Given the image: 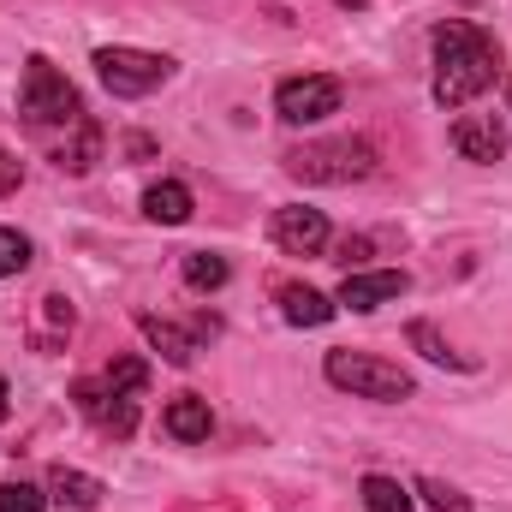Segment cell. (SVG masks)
Masks as SVG:
<instances>
[{"instance_id": "cell-1", "label": "cell", "mask_w": 512, "mask_h": 512, "mask_svg": "<svg viewBox=\"0 0 512 512\" xmlns=\"http://www.w3.org/2000/svg\"><path fill=\"white\" fill-rule=\"evenodd\" d=\"M495 72H501V42L483 24H471V18L435 24V84H429V96L447 114L453 108H471L495 84Z\"/></svg>"}, {"instance_id": "cell-2", "label": "cell", "mask_w": 512, "mask_h": 512, "mask_svg": "<svg viewBox=\"0 0 512 512\" xmlns=\"http://www.w3.org/2000/svg\"><path fill=\"white\" fill-rule=\"evenodd\" d=\"M376 167H382V155L370 137H316V143L286 149V173L298 185H358Z\"/></svg>"}, {"instance_id": "cell-3", "label": "cell", "mask_w": 512, "mask_h": 512, "mask_svg": "<svg viewBox=\"0 0 512 512\" xmlns=\"http://www.w3.org/2000/svg\"><path fill=\"white\" fill-rule=\"evenodd\" d=\"M18 114H24V126H36V131L78 126V120H84V102H78L72 78H66L48 54H30V60H24V78H18Z\"/></svg>"}, {"instance_id": "cell-4", "label": "cell", "mask_w": 512, "mask_h": 512, "mask_svg": "<svg viewBox=\"0 0 512 512\" xmlns=\"http://www.w3.org/2000/svg\"><path fill=\"white\" fill-rule=\"evenodd\" d=\"M322 376L340 387V393L376 399V405H399V399L417 393V382H411L399 364H387V358H376V352H352V346H334V352L322 358Z\"/></svg>"}, {"instance_id": "cell-5", "label": "cell", "mask_w": 512, "mask_h": 512, "mask_svg": "<svg viewBox=\"0 0 512 512\" xmlns=\"http://www.w3.org/2000/svg\"><path fill=\"white\" fill-rule=\"evenodd\" d=\"M90 66L108 84V96H120V102H143V96H155L173 78V60L167 54H149V48H96Z\"/></svg>"}, {"instance_id": "cell-6", "label": "cell", "mask_w": 512, "mask_h": 512, "mask_svg": "<svg viewBox=\"0 0 512 512\" xmlns=\"http://www.w3.org/2000/svg\"><path fill=\"white\" fill-rule=\"evenodd\" d=\"M340 102H346V90L328 72H304V78H286L274 90V114L286 126H322L328 114H340Z\"/></svg>"}, {"instance_id": "cell-7", "label": "cell", "mask_w": 512, "mask_h": 512, "mask_svg": "<svg viewBox=\"0 0 512 512\" xmlns=\"http://www.w3.org/2000/svg\"><path fill=\"white\" fill-rule=\"evenodd\" d=\"M268 239H274L286 256H322V251H328V215H322V209H304V203L274 209Z\"/></svg>"}, {"instance_id": "cell-8", "label": "cell", "mask_w": 512, "mask_h": 512, "mask_svg": "<svg viewBox=\"0 0 512 512\" xmlns=\"http://www.w3.org/2000/svg\"><path fill=\"white\" fill-rule=\"evenodd\" d=\"M72 399H78V411H84L102 435H120V441H126L131 429H137V399H131V393H114L108 382H90V376H84V382L72 387Z\"/></svg>"}, {"instance_id": "cell-9", "label": "cell", "mask_w": 512, "mask_h": 512, "mask_svg": "<svg viewBox=\"0 0 512 512\" xmlns=\"http://www.w3.org/2000/svg\"><path fill=\"white\" fill-rule=\"evenodd\" d=\"M453 149H459L465 161H477V167H495V161L507 155V126H501V114H465V120H453Z\"/></svg>"}, {"instance_id": "cell-10", "label": "cell", "mask_w": 512, "mask_h": 512, "mask_svg": "<svg viewBox=\"0 0 512 512\" xmlns=\"http://www.w3.org/2000/svg\"><path fill=\"white\" fill-rule=\"evenodd\" d=\"M405 274L399 268H376V274H346V286H340V304L346 310H358V316H370V310H382L393 298H405Z\"/></svg>"}, {"instance_id": "cell-11", "label": "cell", "mask_w": 512, "mask_h": 512, "mask_svg": "<svg viewBox=\"0 0 512 512\" xmlns=\"http://www.w3.org/2000/svg\"><path fill=\"white\" fill-rule=\"evenodd\" d=\"M137 334H143V340L173 364V370H185V364L197 358V334H185V328H179V322H167V316H149V310H143V316H137Z\"/></svg>"}, {"instance_id": "cell-12", "label": "cell", "mask_w": 512, "mask_h": 512, "mask_svg": "<svg viewBox=\"0 0 512 512\" xmlns=\"http://www.w3.org/2000/svg\"><path fill=\"white\" fill-rule=\"evenodd\" d=\"M161 429H167L173 441H209V429H215V411H209V399H197V393H179V399H167V411H161Z\"/></svg>"}, {"instance_id": "cell-13", "label": "cell", "mask_w": 512, "mask_h": 512, "mask_svg": "<svg viewBox=\"0 0 512 512\" xmlns=\"http://www.w3.org/2000/svg\"><path fill=\"white\" fill-rule=\"evenodd\" d=\"M48 489H54V501H60V507H78V512H96V507H102V495H108V483H102V477L72 471V465H54Z\"/></svg>"}, {"instance_id": "cell-14", "label": "cell", "mask_w": 512, "mask_h": 512, "mask_svg": "<svg viewBox=\"0 0 512 512\" xmlns=\"http://www.w3.org/2000/svg\"><path fill=\"white\" fill-rule=\"evenodd\" d=\"M191 209H197V203H191V191H185L179 179H161V185L143 191V215H149L155 227H185Z\"/></svg>"}, {"instance_id": "cell-15", "label": "cell", "mask_w": 512, "mask_h": 512, "mask_svg": "<svg viewBox=\"0 0 512 512\" xmlns=\"http://www.w3.org/2000/svg\"><path fill=\"white\" fill-rule=\"evenodd\" d=\"M334 298H322L316 286H280V316L292 322V328H322V322H334Z\"/></svg>"}, {"instance_id": "cell-16", "label": "cell", "mask_w": 512, "mask_h": 512, "mask_svg": "<svg viewBox=\"0 0 512 512\" xmlns=\"http://www.w3.org/2000/svg\"><path fill=\"white\" fill-rule=\"evenodd\" d=\"M96 161H102V126L84 114V120L72 126V143L54 149V167H60V173H90Z\"/></svg>"}, {"instance_id": "cell-17", "label": "cell", "mask_w": 512, "mask_h": 512, "mask_svg": "<svg viewBox=\"0 0 512 512\" xmlns=\"http://www.w3.org/2000/svg\"><path fill=\"white\" fill-rule=\"evenodd\" d=\"M179 274H185V286L191 292H221L227 280H233V262L215 251H191L185 262H179Z\"/></svg>"}, {"instance_id": "cell-18", "label": "cell", "mask_w": 512, "mask_h": 512, "mask_svg": "<svg viewBox=\"0 0 512 512\" xmlns=\"http://www.w3.org/2000/svg\"><path fill=\"white\" fill-rule=\"evenodd\" d=\"M405 340H411V346H417V352H423L429 364H441V370H477V364H471L465 352H453V346H447V340L435 334V322H411V328H405Z\"/></svg>"}, {"instance_id": "cell-19", "label": "cell", "mask_w": 512, "mask_h": 512, "mask_svg": "<svg viewBox=\"0 0 512 512\" xmlns=\"http://www.w3.org/2000/svg\"><path fill=\"white\" fill-rule=\"evenodd\" d=\"M358 495H364L370 512H411V489H405L399 477H382V471H370V477L358 483Z\"/></svg>"}, {"instance_id": "cell-20", "label": "cell", "mask_w": 512, "mask_h": 512, "mask_svg": "<svg viewBox=\"0 0 512 512\" xmlns=\"http://www.w3.org/2000/svg\"><path fill=\"white\" fill-rule=\"evenodd\" d=\"M411 495H423V507L429 512H471V495H459L453 483H441V477H417L411 483Z\"/></svg>"}, {"instance_id": "cell-21", "label": "cell", "mask_w": 512, "mask_h": 512, "mask_svg": "<svg viewBox=\"0 0 512 512\" xmlns=\"http://www.w3.org/2000/svg\"><path fill=\"white\" fill-rule=\"evenodd\" d=\"M102 382L114 387V393H143V387H149V364H143V358H120V364H108Z\"/></svg>"}, {"instance_id": "cell-22", "label": "cell", "mask_w": 512, "mask_h": 512, "mask_svg": "<svg viewBox=\"0 0 512 512\" xmlns=\"http://www.w3.org/2000/svg\"><path fill=\"white\" fill-rule=\"evenodd\" d=\"M24 268H30V239L12 233V227H0V280L6 274H24Z\"/></svg>"}, {"instance_id": "cell-23", "label": "cell", "mask_w": 512, "mask_h": 512, "mask_svg": "<svg viewBox=\"0 0 512 512\" xmlns=\"http://www.w3.org/2000/svg\"><path fill=\"white\" fill-rule=\"evenodd\" d=\"M48 495L36 483H0V512H42Z\"/></svg>"}, {"instance_id": "cell-24", "label": "cell", "mask_w": 512, "mask_h": 512, "mask_svg": "<svg viewBox=\"0 0 512 512\" xmlns=\"http://www.w3.org/2000/svg\"><path fill=\"white\" fill-rule=\"evenodd\" d=\"M42 316H48V328H60V334H72V322H78V316H72V298H60V292L42 298Z\"/></svg>"}, {"instance_id": "cell-25", "label": "cell", "mask_w": 512, "mask_h": 512, "mask_svg": "<svg viewBox=\"0 0 512 512\" xmlns=\"http://www.w3.org/2000/svg\"><path fill=\"white\" fill-rule=\"evenodd\" d=\"M18 185H24V161H18V155H6V149H0V197H12V191H18Z\"/></svg>"}, {"instance_id": "cell-26", "label": "cell", "mask_w": 512, "mask_h": 512, "mask_svg": "<svg viewBox=\"0 0 512 512\" xmlns=\"http://www.w3.org/2000/svg\"><path fill=\"white\" fill-rule=\"evenodd\" d=\"M370 256V239H346L340 245V262H346V274H352V262H364Z\"/></svg>"}, {"instance_id": "cell-27", "label": "cell", "mask_w": 512, "mask_h": 512, "mask_svg": "<svg viewBox=\"0 0 512 512\" xmlns=\"http://www.w3.org/2000/svg\"><path fill=\"white\" fill-rule=\"evenodd\" d=\"M12 417V387H6V376H0V423Z\"/></svg>"}, {"instance_id": "cell-28", "label": "cell", "mask_w": 512, "mask_h": 512, "mask_svg": "<svg viewBox=\"0 0 512 512\" xmlns=\"http://www.w3.org/2000/svg\"><path fill=\"white\" fill-rule=\"evenodd\" d=\"M340 6H352V12H364V6H370V0H340Z\"/></svg>"}, {"instance_id": "cell-29", "label": "cell", "mask_w": 512, "mask_h": 512, "mask_svg": "<svg viewBox=\"0 0 512 512\" xmlns=\"http://www.w3.org/2000/svg\"><path fill=\"white\" fill-rule=\"evenodd\" d=\"M507 114H512V84H507Z\"/></svg>"}]
</instances>
